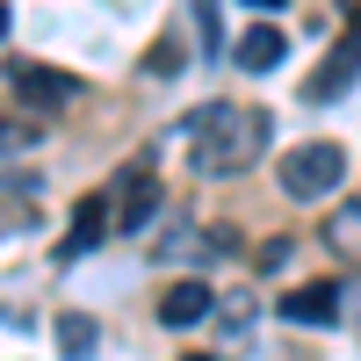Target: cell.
I'll return each instance as SVG.
<instances>
[{
  "label": "cell",
  "instance_id": "cell-4",
  "mask_svg": "<svg viewBox=\"0 0 361 361\" xmlns=\"http://www.w3.org/2000/svg\"><path fill=\"white\" fill-rule=\"evenodd\" d=\"M354 73H361V29H347V37L333 44V58L304 80V94H311V102H340L347 87H354Z\"/></svg>",
  "mask_w": 361,
  "mask_h": 361
},
{
  "label": "cell",
  "instance_id": "cell-6",
  "mask_svg": "<svg viewBox=\"0 0 361 361\" xmlns=\"http://www.w3.org/2000/svg\"><path fill=\"white\" fill-rule=\"evenodd\" d=\"M282 318L289 325H333L340 318V282H296L282 296Z\"/></svg>",
  "mask_w": 361,
  "mask_h": 361
},
{
  "label": "cell",
  "instance_id": "cell-10",
  "mask_svg": "<svg viewBox=\"0 0 361 361\" xmlns=\"http://www.w3.org/2000/svg\"><path fill=\"white\" fill-rule=\"evenodd\" d=\"M282 51H289L282 29H246V37H238V66H246V73H275Z\"/></svg>",
  "mask_w": 361,
  "mask_h": 361
},
{
  "label": "cell",
  "instance_id": "cell-13",
  "mask_svg": "<svg viewBox=\"0 0 361 361\" xmlns=\"http://www.w3.org/2000/svg\"><path fill=\"white\" fill-rule=\"evenodd\" d=\"M195 22H202V44H217V0H195Z\"/></svg>",
  "mask_w": 361,
  "mask_h": 361
},
{
  "label": "cell",
  "instance_id": "cell-1",
  "mask_svg": "<svg viewBox=\"0 0 361 361\" xmlns=\"http://www.w3.org/2000/svg\"><path fill=\"white\" fill-rule=\"evenodd\" d=\"M267 137H275L267 109L209 102L195 123H188V159H195V173H209V180H231V173H246V166L267 152Z\"/></svg>",
  "mask_w": 361,
  "mask_h": 361
},
{
  "label": "cell",
  "instance_id": "cell-12",
  "mask_svg": "<svg viewBox=\"0 0 361 361\" xmlns=\"http://www.w3.org/2000/svg\"><path fill=\"white\" fill-rule=\"evenodd\" d=\"M29 137H37L29 123H8V116H0V152H15V145H29Z\"/></svg>",
  "mask_w": 361,
  "mask_h": 361
},
{
  "label": "cell",
  "instance_id": "cell-14",
  "mask_svg": "<svg viewBox=\"0 0 361 361\" xmlns=\"http://www.w3.org/2000/svg\"><path fill=\"white\" fill-rule=\"evenodd\" d=\"M246 8H260V15H275V8H282V0H246Z\"/></svg>",
  "mask_w": 361,
  "mask_h": 361
},
{
  "label": "cell",
  "instance_id": "cell-11",
  "mask_svg": "<svg viewBox=\"0 0 361 361\" xmlns=\"http://www.w3.org/2000/svg\"><path fill=\"white\" fill-rule=\"evenodd\" d=\"M94 347H102V325H94V318H80V311L58 318V354H66V361H87Z\"/></svg>",
  "mask_w": 361,
  "mask_h": 361
},
{
  "label": "cell",
  "instance_id": "cell-2",
  "mask_svg": "<svg viewBox=\"0 0 361 361\" xmlns=\"http://www.w3.org/2000/svg\"><path fill=\"white\" fill-rule=\"evenodd\" d=\"M340 173H347V152L340 145H296V152L282 159V195L289 202H318V195H333L340 188Z\"/></svg>",
  "mask_w": 361,
  "mask_h": 361
},
{
  "label": "cell",
  "instance_id": "cell-15",
  "mask_svg": "<svg viewBox=\"0 0 361 361\" xmlns=\"http://www.w3.org/2000/svg\"><path fill=\"white\" fill-rule=\"evenodd\" d=\"M0 37H8V0H0Z\"/></svg>",
  "mask_w": 361,
  "mask_h": 361
},
{
  "label": "cell",
  "instance_id": "cell-3",
  "mask_svg": "<svg viewBox=\"0 0 361 361\" xmlns=\"http://www.w3.org/2000/svg\"><path fill=\"white\" fill-rule=\"evenodd\" d=\"M8 87H15L29 109H73V102L87 94V80L51 73V66H29V58H15V66H8Z\"/></svg>",
  "mask_w": 361,
  "mask_h": 361
},
{
  "label": "cell",
  "instance_id": "cell-9",
  "mask_svg": "<svg viewBox=\"0 0 361 361\" xmlns=\"http://www.w3.org/2000/svg\"><path fill=\"white\" fill-rule=\"evenodd\" d=\"M102 231H109V202H102V195H87V202L73 209V231H66V260L94 253V246H102Z\"/></svg>",
  "mask_w": 361,
  "mask_h": 361
},
{
  "label": "cell",
  "instance_id": "cell-5",
  "mask_svg": "<svg viewBox=\"0 0 361 361\" xmlns=\"http://www.w3.org/2000/svg\"><path fill=\"white\" fill-rule=\"evenodd\" d=\"M152 209H159V173L152 166H123V195H116V231H145L152 224Z\"/></svg>",
  "mask_w": 361,
  "mask_h": 361
},
{
  "label": "cell",
  "instance_id": "cell-7",
  "mask_svg": "<svg viewBox=\"0 0 361 361\" xmlns=\"http://www.w3.org/2000/svg\"><path fill=\"white\" fill-rule=\"evenodd\" d=\"M209 304H217V296H209V282L188 275V282H173V289L159 296V318H166V325H195V318H209Z\"/></svg>",
  "mask_w": 361,
  "mask_h": 361
},
{
  "label": "cell",
  "instance_id": "cell-8",
  "mask_svg": "<svg viewBox=\"0 0 361 361\" xmlns=\"http://www.w3.org/2000/svg\"><path fill=\"white\" fill-rule=\"evenodd\" d=\"M325 246H333L347 267H361V195H347L333 217H325Z\"/></svg>",
  "mask_w": 361,
  "mask_h": 361
}]
</instances>
